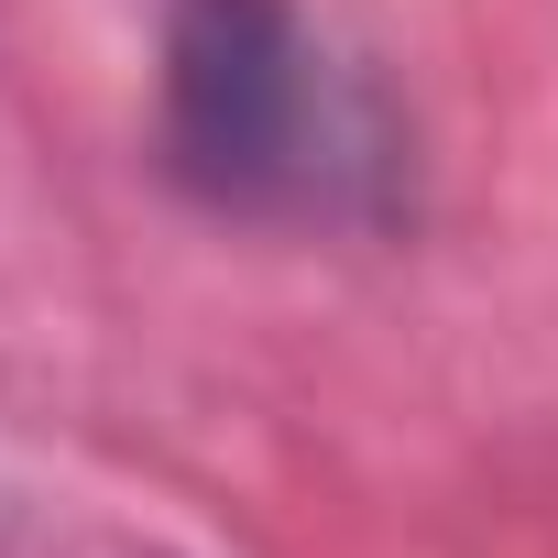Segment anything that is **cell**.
I'll list each match as a JSON object with an SVG mask.
<instances>
[{
  "instance_id": "obj_1",
  "label": "cell",
  "mask_w": 558,
  "mask_h": 558,
  "mask_svg": "<svg viewBox=\"0 0 558 558\" xmlns=\"http://www.w3.org/2000/svg\"><path fill=\"white\" fill-rule=\"evenodd\" d=\"M154 165L186 208L252 230H395L405 132L296 0H165Z\"/></svg>"
}]
</instances>
